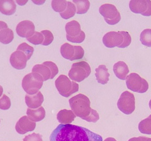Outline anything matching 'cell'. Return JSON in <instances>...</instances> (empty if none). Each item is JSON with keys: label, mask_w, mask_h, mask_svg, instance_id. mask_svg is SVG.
<instances>
[{"label": "cell", "mask_w": 151, "mask_h": 141, "mask_svg": "<svg viewBox=\"0 0 151 141\" xmlns=\"http://www.w3.org/2000/svg\"><path fill=\"white\" fill-rule=\"evenodd\" d=\"M58 71V66L52 61L43 62L42 65H36L32 68V73L41 75L44 81L53 79Z\"/></svg>", "instance_id": "9c48e42d"}, {"label": "cell", "mask_w": 151, "mask_h": 141, "mask_svg": "<svg viewBox=\"0 0 151 141\" xmlns=\"http://www.w3.org/2000/svg\"><path fill=\"white\" fill-rule=\"evenodd\" d=\"M68 5V1H59V0H54V1H52V6L53 9L57 12L61 13V12H63L66 8Z\"/></svg>", "instance_id": "83f0119b"}, {"label": "cell", "mask_w": 151, "mask_h": 141, "mask_svg": "<svg viewBox=\"0 0 151 141\" xmlns=\"http://www.w3.org/2000/svg\"><path fill=\"white\" fill-rule=\"evenodd\" d=\"M91 73V69L89 64L86 61H81L73 64L68 76L71 80L81 82L88 78Z\"/></svg>", "instance_id": "8992f818"}, {"label": "cell", "mask_w": 151, "mask_h": 141, "mask_svg": "<svg viewBox=\"0 0 151 141\" xmlns=\"http://www.w3.org/2000/svg\"><path fill=\"white\" fill-rule=\"evenodd\" d=\"M14 32L11 29L6 28L0 31V42L9 44L14 39Z\"/></svg>", "instance_id": "603a6c76"}, {"label": "cell", "mask_w": 151, "mask_h": 141, "mask_svg": "<svg viewBox=\"0 0 151 141\" xmlns=\"http://www.w3.org/2000/svg\"><path fill=\"white\" fill-rule=\"evenodd\" d=\"M55 86L63 97H69L79 91V85L65 75H60L55 81Z\"/></svg>", "instance_id": "5b68a950"}, {"label": "cell", "mask_w": 151, "mask_h": 141, "mask_svg": "<svg viewBox=\"0 0 151 141\" xmlns=\"http://www.w3.org/2000/svg\"><path fill=\"white\" fill-rule=\"evenodd\" d=\"M3 88L1 86H0V97H1V95H3Z\"/></svg>", "instance_id": "8d00e7d4"}, {"label": "cell", "mask_w": 151, "mask_h": 141, "mask_svg": "<svg viewBox=\"0 0 151 141\" xmlns=\"http://www.w3.org/2000/svg\"><path fill=\"white\" fill-rule=\"evenodd\" d=\"M26 104L29 108L37 109L41 106L44 101L43 94L39 92L35 95H28L27 94L25 97Z\"/></svg>", "instance_id": "e0dca14e"}, {"label": "cell", "mask_w": 151, "mask_h": 141, "mask_svg": "<svg viewBox=\"0 0 151 141\" xmlns=\"http://www.w3.org/2000/svg\"><path fill=\"white\" fill-rule=\"evenodd\" d=\"M96 77L99 84L105 85L109 82L110 74L105 65H100L96 68Z\"/></svg>", "instance_id": "7402d4cb"}, {"label": "cell", "mask_w": 151, "mask_h": 141, "mask_svg": "<svg viewBox=\"0 0 151 141\" xmlns=\"http://www.w3.org/2000/svg\"><path fill=\"white\" fill-rule=\"evenodd\" d=\"M67 40L73 43H81L85 40L86 34L81 30V25L76 21H72L66 24Z\"/></svg>", "instance_id": "52a82bcc"}, {"label": "cell", "mask_w": 151, "mask_h": 141, "mask_svg": "<svg viewBox=\"0 0 151 141\" xmlns=\"http://www.w3.org/2000/svg\"><path fill=\"white\" fill-rule=\"evenodd\" d=\"M17 50H19L22 52L26 55L28 60L30 58L34 52V48L30 46L29 45H28L26 43H22L20 44L18 46Z\"/></svg>", "instance_id": "f1b7e54d"}, {"label": "cell", "mask_w": 151, "mask_h": 141, "mask_svg": "<svg viewBox=\"0 0 151 141\" xmlns=\"http://www.w3.org/2000/svg\"><path fill=\"white\" fill-rule=\"evenodd\" d=\"M27 117L33 122H39L45 117V110L43 107L40 106L37 109L28 108L27 110Z\"/></svg>", "instance_id": "d6986e66"}, {"label": "cell", "mask_w": 151, "mask_h": 141, "mask_svg": "<svg viewBox=\"0 0 151 141\" xmlns=\"http://www.w3.org/2000/svg\"><path fill=\"white\" fill-rule=\"evenodd\" d=\"M6 28H8L7 24L4 21H0V31Z\"/></svg>", "instance_id": "e575fe53"}, {"label": "cell", "mask_w": 151, "mask_h": 141, "mask_svg": "<svg viewBox=\"0 0 151 141\" xmlns=\"http://www.w3.org/2000/svg\"><path fill=\"white\" fill-rule=\"evenodd\" d=\"M11 105V100L7 95L4 94L0 99V109L3 110H7L10 108Z\"/></svg>", "instance_id": "1f68e13d"}, {"label": "cell", "mask_w": 151, "mask_h": 141, "mask_svg": "<svg viewBox=\"0 0 151 141\" xmlns=\"http://www.w3.org/2000/svg\"><path fill=\"white\" fill-rule=\"evenodd\" d=\"M16 32L21 37L30 38L35 32V25L30 21L26 20L21 21L17 25Z\"/></svg>", "instance_id": "5bb4252c"}, {"label": "cell", "mask_w": 151, "mask_h": 141, "mask_svg": "<svg viewBox=\"0 0 151 141\" xmlns=\"http://www.w3.org/2000/svg\"><path fill=\"white\" fill-rule=\"evenodd\" d=\"M99 12L105 22L109 25H115L121 20V15L115 6L111 4H104L100 6Z\"/></svg>", "instance_id": "30bf717a"}, {"label": "cell", "mask_w": 151, "mask_h": 141, "mask_svg": "<svg viewBox=\"0 0 151 141\" xmlns=\"http://www.w3.org/2000/svg\"><path fill=\"white\" fill-rule=\"evenodd\" d=\"M113 72L117 78L121 80H126L129 73L128 65L123 61H118L113 66Z\"/></svg>", "instance_id": "ac0fdd59"}, {"label": "cell", "mask_w": 151, "mask_h": 141, "mask_svg": "<svg viewBox=\"0 0 151 141\" xmlns=\"http://www.w3.org/2000/svg\"><path fill=\"white\" fill-rule=\"evenodd\" d=\"M23 141H42V136L40 134L33 133L25 137Z\"/></svg>", "instance_id": "d6a6232c"}, {"label": "cell", "mask_w": 151, "mask_h": 141, "mask_svg": "<svg viewBox=\"0 0 151 141\" xmlns=\"http://www.w3.org/2000/svg\"><path fill=\"white\" fill-rule=\"evenodd\" d=\"M129 6L134 13L141 14L144 16H151V1L149 0H132Z\"/></svg>", "instance_id": "4fadbf2b"}, {"label": "cell", "mask_w": 151, "mask_h": 141, "mask_svg": "<svg viewBox=\"0 0 151 141\" xmlns=\"http://www.w3.org/2000/svg\"><path fill=\"white\" fill-rule=\"evenodd\" d=\"M69 103L76 117L92 123H96L99 119V113L91 108L90 100L85 95L79 94L73 97L69 100Z\"/></svg>", "instance_id": "7a4b0ae2"}, {"label": "cell", "mask_w": 151, "mask_h": 141, "mask_svg": "<svg viewBox=\"0 0 151 141\" xmlns=\"http://www.w3.org/2000/svg\"><path fill=\"white\" fill-rule=\"evenodd\" d=\"M139 131L144 134H151V114L143 120L138 125Z\"/></svg>", "instance_id": "d4e9b609"}, {"label": "cell", "mask_w": 151, "mask_h": 141, "mask_svg": "<svg viewBox=\"0 0 151 141\" xmlns=\"http://www.w3.org/2000/svg\"><path fill=\"white\" fill-rule=\"evenodd\" d=\"M43 79L41 75L36 73H31L24 76L22 87L28 95H35L39 92L43 84Z\"/></svg>", "instance_id": "277c9868"}, {"label": "cell", "mask_w": 151, "mask_h": 141, "mask_svg": "<svg viewBox=\"0 0 151 141\" xmlns=\"http://www.w3.org/2000/svg\"><path fill=\"white\" fill-rule=\"evenodd\" d=\"M10 63L14 68L21 70L26 67L28 61L26 55L19 50H16L10 56Z\"/></svg>", "instance_id": "9a60e30c"}, {"label": "cell", "mask_w": 151, "mask_h": 141, "mask_svg": "<svg viewBox=\"0 0 151 141\" xmlns=\"http://www.w3.org/2000/svg\"><path fill=\"white\" fill-rule=\"evenodd\" d=\"M146 137H133L129 139L128 141H144L146 140Z\"/></svg>", "instance_id": "836d02e7"}, {"label": "cell", "mask_w": 151, "mask_h": 141, "mask_svg": "<svg viewBox=\"0 0 151 141\" xmlns=\"http://www.w3.org/2000/svg\"><path fill=\"white\" fill-rule=\"evenodd\" d=\"M41 33L43 34L44 40L42 43V45L44 46H48L49 45L51 44L54 39V37L53 34L48 30H44L41 32Z\"/></svg>", "instance_id": "4dcf8cb0"}, {"label": "cell", "mask_w": 151, "mask_h": 141, "mask_svg": "<svg viewBox=\"0 0 151 141\" xmlns=\"http://www.w3.org/2000/svg\"><path fill=\"white\" fill-rule=\"evenodd\" d=\"M27 40L32 44L37 45L42 44L44 40V37L43 34L41 32H35L34 35L32 37H30V38H27Z\"/></svg>", "instance_id": "f546056e"}, {"label": "cell", "mask_w": 151, "mask_h": 141, "mask_svg": "<svg viewBox=\"0 0 151 141\" xmlns=\"http://www.w3.org/2000/svg\"><path fill=\"white\" fill-rule=\"evenodd\" d=\"M104 141H116V140L113 137H109L106 138Z\"/></svg>", "instance_id": "d590c367"}, {"label": "cell", "mask_w": 151, "mask_h": 141, "mask_svg": "<svg viewBox=\"0 0 151 141\" xmlns=\"http://www.w3.org/2000/svg\"><path fill=\"white\" fill-rule=\"evenodd\" d=\"M50 141H103V139L87 128L71 124H60L51 134Z\"/></svg>", "instance_id": "6da1fadb"}, {"label": "cell", "mask_w": 151, "mask_h": 141, "mask_svg": "<svg viewBox=\"0 0 151 141\" xmlns=\"http://www.w3.org/2000/svg\"><path fill=\"white\" fill-rule=\"evenodd\" d=\"M16 11V4L12 0H0V12L6 16L14 14Z\"/></svg>", "instance_id": "ffe728a7"}, {"label": "cell", "mask_w": 151, "mask_h": 141, "mask_svg": "<svg viewBox=\"0 0 151 141\" xmlns=\"http://www.w3.org/2000/svg\"><path fill=\"white\" fill-rule=\"evenodd\" d=\"M117 106L119 110L126 114H131L135 110L134 95L128 91L122 94L118 102Z\"/></svg>", "instance_id": "8fae6325"}, {"label": "cell", "mask_w": 151, "mask_h": 141, "mask_svg": "<svg viewBox=\"0 0 151 141\" xmlns=\"http://www.w3.org/2000/svg\"><path fill=\"white\" fill-rule=\"evenodd\" d=\"M140 41L144 45L151 47V29L144 30L140 35Z\"/></svg>", "instance_id": "4316f807"}, {"label": "cell", "mask_w": 151, "mask_h": 141, "mask_svg": "<svg viewBox=\"0 0 151 141\" xmlns=\"http://www.w3.org/2000/svg\"><path fill=\"white\" fill-rule=\"evenodd\" d=\"M103 43L107 48H127L131 43V37L128 32H109L103 37Z\"/></svg>", "instance_id": "3957f363"}, {"label": "cell", "mask_w": 151, "mask_h": 141, "mask_svg": "<svg viewBox=\"0 0 151 141\" xmlns=\"http://www.w3.org/2000/svg\"><path fill=\"white\" fill-rule=\"evenodd\" d=\"M149 108H150V110H151V100H150V101H149Z\"/></svg>", "instance_id": "f35d334b"}, {"label": "cell", "mask_w": 151, "mask_h": 141, "mask_svg": "<svg viewBox=\"0 0 151 141\" xmlns=\"http://www.w3.org/2000/svg\"><path fill=\"white\" fill-rule=\"evenodd\" d=\"M73 3L76 4V13L78 14L86 13L90 8V2L87 0H74Z\"/></svg>", "instance_id": "cb8c5ba5"}, {"label": "cell", "mask_w": 151, "mask_h": 141, "mask_svg": "<svg viewBox=\"0 0 151 141\" xmlns=\"http://www.w3.org/2000/svg\"><path fill=\"white\" fill-rule=\"evenodd\" d=\"M36 127V123L29 119L26 116L21 117L16 124V131L20 134H25L28 132L33 131Z\"/></svg>", "instance_id": "2e32d148"}, {"label": "cell", "mask_w": 151, "mask_h": 141, "mask_svg": "<svg viewBox=\"0 0 151 141\" xmlns=\"http://www.w3.org/2000/svg\"><path fill=\"white\" fill-rule=\"evenodd\" d=\"M126 84L131 91L140 94L146 92L149 88L147 81L136 73H131L127 76Z\"/></svg>", "instance_id": "ba28073f"}, {"label": "cell", "mask_w": 151, "mask_h": 141, "mask_svg": "<svg viewBox=\"0 0 151 141\" xmlns=\"http://www.w3.org/2000/svg\"><path fill=\"white\" fill-rule=\"evenodd\" d=\"M144 141H151V138H148V137H146V140Z\"/></svg>", "instance_id": "74e56055"}, {"label": "cell", "mask_w": 151, "mask_h": 141, "mask_svg": "<svg viewBox=\"0 0 151 141\" xmlns=\"http://www.w3.org/2000/svg\"><path fill=\"white\" fill-rule=\"evenodd\" d=\"M76 117V116L72 110H66V109L60 110L58 113L57 116H56L58 121L62 124L71 123Z\"/></svg>", "instance_id": "44dd1931"}, {"label": "cell", "mask_w": 151, "mask_h": 141, "mask_svg": "<svg viewBox=\"0 0 151 141\" xmlns=\"http://www.w3.org/2000/svg\"><path fill=\"white\" fill-rule=\"evenodd\" d=\"M76 13V8L75 4L70 1H68V5L66 10L63 12H61L60 14L62 18L68 19L73 17Z\"/></svg>", "instance_id": "484cf974"}, {"label": "cell", "mask_w": 151, "mask_h": 141, "mask_svg": "<svg viewBox=\"0 0 151 141\" xmlns=\"http://www.w3.org/2000/svg\"><path fill=\"white\" fill-rule=\"evenodd\" d=\"M60 52L64 58L70 61L81 60L84 55V50L81 46H73L68 43L61 47Z\"/></svg>", "instance_id": "7c38bea8"}]
</instances>
